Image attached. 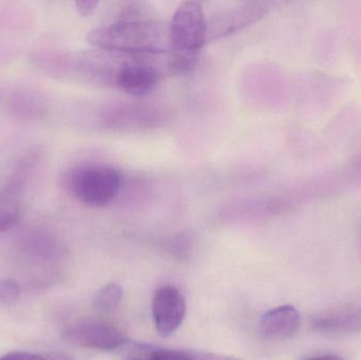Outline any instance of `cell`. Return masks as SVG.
<instances>
[{
  "instance_id": "1",
  "label": "cell",
  "mask_w": 361,
  "mask_h": 360,
  "mask_svg": "<svg viewBox=\"0 0 361 360\" xmlns=\"http://www.w3.org/2000/svg\"><path fill=\"white\" fill-rule=\"evenodd\" d=\"M87 39L104 50L130 54L157 55L175 51L169 25L156 20H120L92 30Z\"/></svg>"
},
{
  "instance_id": "2",
  "label": "cell",
  "mask_w": 361,
  "mask_h": 360,
  "mask_svg": "<svg viewBox=\"0 0 361 360\" xmlns=\"http://www.w3.org/2000/svg\"><path fill=\"white\" fill-rule=\"evenodd\" d=\"M120 171L106 165H84L72 169L65 178L68 192L80 202L93 207L111 203L120 192Z\"/></svg>"
},
{
  "instance_id": "3",
  "label": "cell",
  "mask_w": 361,
  "mask_h": 360,
  "mask_svg": "<svg viewBox=\"0 0 361 360\" xmlns=\"http://www.w3.org/2000/svg\"><path fill=\"white\" fill-rule=\"evenodd\" d=\"M171 42L178 52L199 51L208 40V21L199 2H182L169 25Z\"/></svg>"
},
{
  "instance_id": "4",
  "label": "cell",
  "mask_w": 361,
  "mask_h": 360,
  "mask_svg": "<svg viewBox=\"0 0 361 360\" xmlns=\"http://www.w3.org/2000/svg\"><path fill=\"white\" fill-rule=\"evenodd\" d=\"M36 162L35 154L23 156L0 187V234L14 228L20 217L25 187Z\"/></svg>"
},
{
  "instance_id": "5",
  "label": "cell",
  "mask_w": 361,
  "mask_h": 360,
  "mask_svg": "<svg viewBox=\"0 0 361 360\" xmlns=\"http://www.w3.org/2000/svg\"><path fill=\"white\" fill-rule=\"evenodd\" d=\"M63 337L73 346L99 351L116 350L127 342L126 335L116 325L97 321L74 323L63 331Z\"/></svg>"
},
{
  "instance_id": "6",
  "label": "cell",
  "mask_w": 361,
  "mask_h": 360,
  "mask_svg": "<svg viewBox=\"0 0 361 360\" xmlns=\"http://www.w3.org/2000/svg\"><path fill=\"white\" fill-rule=\"evenodd\" d=\"M185 315L186 302L180 290L166 285L157 291L152 300V316L161 335H173L182 325Z\"/></svg>"
},
{
  "instance_id": "7",
  "label": "cell",
  "mask_w": 361,
  "mask_h": 360,
  "mask_svg": "<svg viewBox=\"0 0 361 360\" xmlns=\"http://www.w3.org/2000/svg\"><path fill=\"white\" fill-rule=\"evenodd\" d=\"M267 12V4H250L235 10L223 12L208 23V40L233 33L250 23H255Z\"/></svg>"
},
{
  "instance_id": "8",
  "label": "cell",
  "mask_w": 361,
  "mask_h": 360,
  "mask_svg": "<svg viewBox=\"0 0 361 360\" xmlns=\"http://www.w3.org/2000/svg\"><path fill=\"white\" fill-rule=\"evenodd\" d=\"M312 329L326 335L361 332V306H345L314 317Z\"/></svg>"
},
{
  "instance_id": "9",
  "label": "cell",
  "mask_w": 361,
  "mask_h": 360,
  "mask_svg": "<svg viewBox=\"0 0 361 360\" xmlns=\"http://www.w3.org/2000/svg\"><path fill=\"white\" fill-rule=\"evenodd\" d=\"M160 80V71L146 63H128L123 66L116 76V85L124 92L135 97H142L152 92Z\"/></svg>"
},
{
  "instance_id": "10",
  "label": "cell",
  "mask_w": 361,
  "mask_h": 360,
  "mask_svg": "<svg viewBox=\"0 0 361 360\" xmlns=\"http://www.w3.org/2000/svg\"><path fill=\"white\" fill-rule=\"evenodd\" d=\"M300 325L298 311L292 306H282L263 315L260 321V331L269 340H286L297 333Z\"/></svg>"
},
{
  "instance_id": "11",
  "label": "cell",
  "mask_w": 361,
  "mask_h": 360,
  "mask_svg": "<svg viewBox=\"0 0 361 360\" xmlns=\"http://www.w3.org/2000/svg\"><path fill=\"white\" fill-rule=\"evenodd\" d=\"M8 109L18 118L35 120L46 114L47 101L44 95L29 88H17L6 101Z\"/></svg>"
},
{
  "instance_id": "12",
  "label": "cell",
  "mask_w": 361,
  "mask_h": 360,
  "mask_svg": "<svg viewBox=\"0 0 361 360\" xmlns=\"http://www.w3.org/2000/svg\"><path fill=\"white\" fill-rule=\"evenodd\" d=\"M126 360H240L203 351L175 350L141 346L131 352Z\"/></svg>"
},
{
  "instance_id": "13",
  "label": "cell",
  "mask_w": 361,
  "mask_h": 360,
  "mask_svg": "<svg viewBox=\"0 0 361 360\" xmlns=\"http://www.w3.org/2000/svg\"><path fill=\"white\" fill-rule=\"evenodd\" d=\"M122 298L123 290L120 285H106L95 296V309L101 312H111L120 306Z\"/></svg>"
},
{
  "instance_id": "14",
  "label": "cell",
  "mask_w": 361,
  "mask_h": 360,
  "mask_svg": "<svg viewBox=\"0 0 361 360\" xmlns=\"http://www.w3.org/2000/svg\"><path fill=\"white\" fill-rule=\"evenodd\" d=\"M72 356L63 353H50V354H35L29 352H11L0 360H72Z\"/></svg>"
},
{
  "instance_id": "15",
  "label": "cell",
  "mask_w": 361,
  "mask_h": 360,
  "mask_svg": "<svg viewBox=\"0 0 361 360\" xmlns=\"http://www.w3.org/2000/svg\"><path fill=\"white\" fill-rule=\"evenodd\" d=\"M20 287L12 279L0 281V302L11 304L18 299Z\"/></svg>"
},
{
  "instance_id": "16",
  "label": "cell",
  "mask_w": 361,
  "mask_h": 360,
  "mask_svg": "<svg viewBox=\"0 0 361 360\" xmlns=\"http://www.w3.org/2000/svg\"><path fill=\"white\" fill-rule=\"evenodd\" d=\"M75 6L80 15L89 16L94 12L97 6V2L91 1V0H80V1L75 2Z\"/></svg>"
},
{
  "instance_id": "17",
  "label": "cell",
  "mask_w": 361,
  "mask_h": 360,
  "mask_svg": "<svg viewBox=\"0 0 361 360\" xmlns=\"http://www.w3.org/2000/svg\"><path fill=\"white\" fill-rule=\"evenodd\" d=\"M307 360H345L338 355H322V356L314 357Z\"/></svg>"
}]
</instances>
